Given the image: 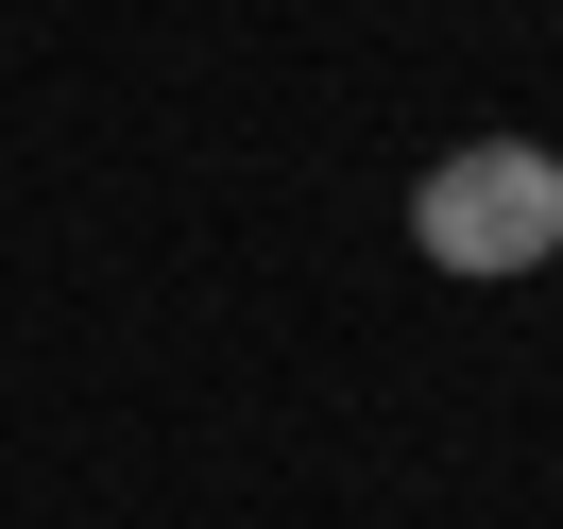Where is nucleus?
<instances>
[{
	"label": "nucleus",
	"instance_id": "1",
	"mask_svg": "<svg viewBox=\"0 0 563 529\" xmlns=\"http://www.w3.org/2000/svg\"><path fill=\"white\" fill-rule=\"evenodd\" d=\"M410 240H427V274H547L563 256V154L461 137L444 172L410 188Z\"/></svg>",
	"mask_w": 563,
	"mask_h": 529
}]
</instances>
